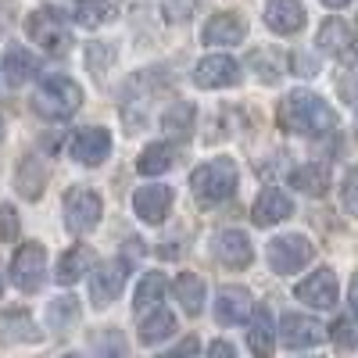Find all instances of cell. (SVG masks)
<instances>
[{"instance_id": "6da1fadb", "label": "cell", "mask_w": 358, "mask_h": 358, "mask_svg": "<svg viewBox=\"0 0 358 358\" xmlns=\"http://www.w3.org/2000/svg\"><path fill=\"white\" fill-rule=\"evenodd\" d=\"M280 122L290 133H301V136H326V133L337 129V111L319 94L294 90V94H287V101L280 104Z\"/></svg>"}, {"instance_id": "7a4b0ae2", "label": "cell", "mask_w": 358, "mask_h": 358, "mask_svg": "<svg viewBox=\"0 0 358 358\" xmlns=\"http://www.w3.org/2000/svg\"><path fill=\"white\" fill-rule=\"evenodd\" d=\"M79 104H83V90L69 76H47L36 90V101H33V108L47 118H69L79 111Z\"/></svg>"}, {"instance_id": "3957f363", "label": "cell", "mask_w": 358, "mask_h": 358, "mask_svg": "<svg viewBox=\"0 0 358 358\" xmlns=\"http://www.w3.org/2000/svg\"><path fill=\"white\" fill-rule=\"evenodd\" d=\"M190 190L201 201H226L236 190V165L229 158H215V162H204L190 172Z\"/></svg>"}, {"instance_id": "277c9868", "label": "cell", "mask_w": 358, "mask_h": 358, "mask_svg": "<svg viewBox=\"0 0 358 358\" xmlns=\"http://www.w3.org/2000/svg\"><path fill=\"white\" fill-rule=\"evenodd\" d=\"M25 33H29L33 43H40L47 54H65L69 50V25H65L62 11H54V8H40V11L29 15Z\"/></svg>"}, {"instance_id": "5b68a950", "label": "cell", "mask_w": 358, "mask_h": 358, "mask_svg": "<svg viewBox=\"0 0 358 358\" xmlns=\"http://www.w3.org/2000/svg\"><path fill=\"white\" fill-rule=\"evenodd\" d=\"M312 255H315L312 241L308 236H297V233L276 236V241L268 244V265H273V273H280V276H290L297 268H305L312 262Z\"/></svg>"}, {"instance_id": "8992f818", "label": "cell", "mask_w": 358, "mask_h": 358, "mask_svg": "<svg viewBox=\"0 0 358 358\" xmlns=\"http://www.w3.org/2000/svg\"><path fill=\"white\" fill-rule=\"evenodd\" d=\"M104 215V201L94 194V190H86V187H72L65 194V222L72 233H90V229H97Z\"/></svg>"}, {"instance_id": "52a82bcc", "label": "cell", "mask_w": 358, "mask_h": 358, "mask_svg": "<svg viewBox=\"0 0 358 358\" xmlns=\"http://www.w3.org/2000/svg\"><path fill=\"white\" fill-rule=\"evenodd\" d=\"M43 276H47V251L43 244H22L11 258V280L18 290L33 294L43 287Z\"/></svg>"}, {"instance_id": "ba28073f", "label": "cell", "mask_w": 358, "mask_h": 358, "mask_svg": "<svg viewBox=\"0 0 358 358\" xmlns=\"http://www.w3.org/2000/svg\"><path fill=\"white\" fill-rule=\"evenodd\" d=\"M126 280H129V262L126 258H111V262H104L97 273H94V280H90V297H94V305H111L118 294H122V287H126Z\"/></svg>"}, {"instance_id": "9c48e42d", "label": "cell", "mask_w": 358, "mask_h": 358, "mask_svg": "<svg viewBox=\"0 0 358 358\" xmlns=\"http://www.w3.org/2000/svg\"><path fill=\"white\" fill-rule=\"evenodd\" d=\"M236 79H241V65H236L229 54H212V57H204V62H197V69H194V83L201 90L236 86Z\"/></svg>"}, {"instance_id": "30bf717a", "label": "cell", "mask_w": 358, "mask_h": 358, "mask_svg": "<svg viewBox=\"0 0 358 358\" xmlns=\"http://www.w3.org/2000/svg\"><path fill=\"white\" fill-rule=\"evenodd\" d=\"M297 301H305L312 308H334L337 305V276H334V268H315V273L308 280L297 283Z\"/></svg>"}, {"instance_id": "8fae6325", "label": "cell", "mask_w": 358, "mask_h": 358, "mask_svg": "<svg viewBox=\"0 0 358 358\" xmlns=\"http://www.w3.org/2000/svg\"><path fill=\"white\" fill-rule=\"evenodd\" d=\"M322 337H326V330L308 315H283L280 319V341L294 351L315 348V344H322Z\"/></svg>"}, {"instance_id": "7c38bea8", "label": "cell", "mask_w": 358, "mask_h": 358, "mask_svg": "<svg viewBox=\"0 0 358 358\" xmlns=\"http://www.w3.org/2000/svg\"><path fill=\"white\" fill-rule=\"evenodd\" d=\"M255 312V297L244 287H222L215 297V319L222 326H236V322H248Z\"/></svg>"}, {"instance_id": "4fadbf2b", "label": "cell", "mask_w": 358, "mask_h": 358, "mask_svg": "<svg viewBox=\"0 0 358 358\" xmlns=\"http://www.w3.org/2000/svg\"><path fill=\"white\" fill-rule=\"evenodd\" d=\"M251 215H255L258 226H276V222H283V219L294 215V201H290L280 187H265V190L258 194L255 208H251Z\"/></svg>"}, {"instance_id": "5bb4252c", "label": "cell", "mask_w": 358, "mask_h": 358, "mask_svg": "<svg viewBox=\"0 0 358 358\" xmlns=\"http://www.w3.org/2000/svg\"><path fill=\"white\" fill-rule=\"evenodd\" d=\"M111 151V136L97 126H90V129H79L72 136V158L83 162V165H101Z\"/></svg>"}, {"instance_id": "9a60e30c", "label": "cell", "mask_w": 358, "mask_h": 358, "mask_svg": "<svg viewBox=\"0 0 358 358\" xmlns=\"http://www.w3.org/2000/svg\"><path fill=\"white\" fill-rule=\"evenodd\" d=\"M215 258H219L222 265H229V268L251 265L255 251H251L248 233H241V229H222V233L215 236Z\"/></svg>"}, {"instance_id": "2e32d148", "label": "cell", "mask_w": 358, "mask_h": 358, "mask_svg": "<svg viewBox=\"0 0 358 358\" xmlns=\"http://www.w3.org/2000/svg\"><path fill=\"white\" fill-rule=\"evenodd\" d=\"M265 25L273 29V33H280V36L297 33V29L305 25V8H301V0H268V8H265Z\"/></svg>"}, {"instance_id": "e0dca14e", "label": "cell", "mask_w": 358, "mask_h": 358, "mask_svg": "<svg viewBox=\"0 0 358 358\" xmlns=\"http://www.w3.org/2000/svg\"><path fill=\"white\" fill-rule=\"evenodd\" d=\"M172 208V190L169 187H140L133 194V212L143 222H162Z\"/></svg>"}, {"instance_id": "ac0fdd59", "label": "cell", "mask_w": 358, "mask_h": 358, "mask_svg": "<svg viewBox=\"0 0 358 358\" xmlns=\"http://www.w3.org/2000/svg\"><path fill=\"white\" fill-rule=\"evenodd\" d=\"M22 341H25V344L40 341V330H36L33 315L18 312V308L0 312V344H22Z\"/></svg>"}, {"instance_id": "d6986e66", "label": "cell", "mask_w": 358, "mask_h": 358, "mask_svg": "<svg viewBox=\"0 0 358 358\" xmlns=\"http://www.w3.org/2000/svg\"><path fill=\"white\" fill-rule=\"evenodd\" d=\"M241 40H244V22L233 11L212 15V22L204 25V43H212V47H233Z\"/></svg>"}, {"instance_id": "ffe728a7", "label": "cell", "mask_w": 358, "mask_h": 358, "mask_svg": "<svg viewBox=\"0 0 358 358\" xmlns=\"http://www.w3.org/2000/svg\"><path fill=\"white\" fill-rule=\"evenodd\" d=\"M248 348L255 358H273V348H276V326H273V315L268 308H255V322L248 330Z\"/></svg>"}, {"instance_id": "44dd1931", "label": "cell", "mask_w": 358, "mask_h": 358, "mask_svg": "<svg viewBox=\"0 0 358 358\" xmlns=\"http://www.w3.org/2000/svg\"><path fill=\"white\" fill-rule=\"evenodd\" d=\"M319 50L322 54H330V57H348L351 54V43H355V36H351V29H348V22H341V18H330L322 29H319Z\"/></svg>"}, {"instance_id": "7402d4cb", "label": "cell", "mask_w": 358, "mask_h": 358, "mask_svg": "<svg viewBox=\"0 0 358 358\" xmlns=\"http://www.w3.org/2000/svg\"><path fill=\"white\" fill-rule=\"evenodd\" d=\"M90 265H94V251H90L86 244H79V248L65 251V255H62V262L54 265V280L69 287V283H76L79 276H86V273H90Z\"/></svg>"}, {"instance_id": "603a6c76", "label": "cell", "mask_w": 358, "mask_h": 358, "mask_svg": "<svg viewBox=\"0 0 358 358\" xmlns=\"http://www.w3.org/2000/svg\"><path fill=\"white\" fill-rule=\"evenodd\" d=\"M290 187H297L308 197H322L326 190H330V169L319 165V162H308V165L290 172Z\"/></svg>"}, {"instance_id": "cb8c5ba5", "label": "cell", "mask_w": 358, "mask_h": 358, "mask_svg": "<svg viewBox=\"0 0 358 358\" xmlns=\"http://www.w3.org/2000/svg\"><path fill=\"white\" fill-rule=\"evenodd\" d=\"M162 129L169 140H187L194 133V104L190 101H176L162 115Z\"/></svg>"}, {"instance_id": "d4e9b609", "label": "cell", "mask_w": 358, "mask_h": 358, "mask_svg": "<svg viewBox=\"0 0 358 358\" xmlns=\"http://www.w3.org/2000/svg\"><path fill=\"white\" fill-rule=\"evenodd\" d=\"M36 72H40V62L29 50H22V47H11L8 50V62H4V79L11 83V86H25V83H33L36 79Z\"/></svg>"}, {"instance_id": "484cf974", "label": "cell", "mask_w": 358, "mask_h": 358, "mask_svg": "<svg viewBox=\"0 0 358 358\" xmlns=\"http://www.w3.org/2000/svg\"><path fill=\"white\" fill-rule=\"evenodd\" d=\"M72 18L83 29H97V25H108L115 18V4H111V0H76Z\"/></svg>"}, {"instance_id": "4316f807", "label": "cell", "mask_w": 358, "mask_h": 358, "mask_svg": "<svg viewBox=\"0 0 358 358\" xmlns=\"http://www.w3.org/2000/svg\"><path fill=\"white\" fill-rule=\"evenodd\" d=\"M176 165V151L169 143H151V147H143V155L136 158V172L140 176H162Z\"/></svg>"}, {"instance_id": "83f0119b", "label": "cell", "mask_w": 358, "mask_h": 358, "mask_svg": "<svg viewBox=\"0 0 358 358\" xmlns=\"http://www.w3.org/2000/svg\"><path fill=\"white\" fill-rule=\"evenodd\" d=\"M176 297H179V305H183V312L197 315L204 308V280L194 276V273H183L176 280Z\"/></svg>"}, {"instance_id": "f1b7e54d", "label": "cell", "mask_w": 358, "mask_h": 358, "mask_svg": "<svg viewBox=\"0 0 358 358\" xmlns=\"http://www.w3.org/2000/svg\"><path fill=\"white\" fill-rule=\"evenodd\" d=\"M172 334H176V315L165 312V308L151 312V315L140 322V341H143V344H158V341H165V337H172Z\"/></svg>"}, {"instance_id": "f546056e", "label": "cell", "mask_w": 358, "mask_h": 358, "mask_svg": "<svg viewBox=\"0 0 358 358\" xmlns=\"http://www.w3.org/2000/svg\"><path fill=\"white\" fill-rule=\"evenodd\" d=\"M162 297H165V276H162V273H147V276L136 283L133 308H136V312H147V308H155Z\"/></svg>"}, {"instance_id": "4dcf8cb0", "label": "cell", "mask_w": 358, "mask_h": 358, "mask_svg": "<svg viewBox=\"0 0 358 358\" xmlns=\"http://www.w3.org/2000/svg\"><path fill=\"white\" fill-rule=\"evenodd\" d=\"M76 319H79V301L76 297H57V301H50V308H47L50 330H69Z\"/></svg>"}, {"instance_id": "1f68e13d", "label": "cell", "mask_w": 358, "mask_h": 358, "mask_svg": "<svg viewBox=\"0 0 358 358\" xmlns=\"http://www.w3.org/2000/svg\"><path fill=\"white\" fill-rule=\"evenodd\" d=\"M330 337H334V344H337V348L355 351V348H358V312L341 315V319L330 326Z\"/></svg>"}, {"instance_id": "d6a6232c", "label": "cell", "mask_w": 358, "mask_h": 358, "mask_svg": "<svg viewBox=\"0 0 358 358\" xmlns=\"http://www.w3.org/2000/svg\"><path fill=\"white\" fill-rule=\"evenodd\" d=\"M18 190H22L25 197H40V190H43V165H40L36 158H29V162L18 169Z\"/></svg>"}, {"instance_id": "836d02e7", "label": "cell", "mask_w": 358, "mask_h": 358, "mask_svg": "<svg viewBox=\"0 0 358 358\" xmlns=\"http://www.w3.org/2000/svg\"><path fill=\"white\" fill-rule=\"evenodd\" d=\"M94 358H126V341L118 330H101L94 337Z\"/></svg>"}, {"instance_id": "e575fe53", "label": "cell", "mask_w": 358, "mask_h": 358, "mask_svg": "<svg viewBox=\"0 0 358 358\" xmlns=\"http://www.w3.org/2000/svg\"><path fill=\"white\" fill-rule=\"evenodd\" d=\"M341 197H344V208L351 215H358V165L344 176V187H341Z\"/></svg>"}, {"instance_id": "d590c367", "label": "cell", "mask_w": 358, "mask_h": 358, "mask_svg": "<svg viewBox=\"0 0 358 358\" xmlns=\"http://www.w3.org/2000/svg\"><path fill=\"white\" fill-rule=\"evenodd\" d=\"M18 236V215L11 204H0V241H15Z\"/></svg>"}, {"instance_id": "8d00e7d4", "label": "cell", "mask_w": 358, "mask_h": 358, "mask_svg": "<svg viewBox=\"0 0 358 358\" xmlns=\"http://www.w3.org/2000/svg\"><path fill=\"white\" fill-rule=\"evenodd\" d=\"M197 351H201V341H197V337H183L172 351H165V355H158V358H197Z\"/></svg>"}, {"instance_id": "74e56055", "label": "cell", "mask_w": 358, "mask_h": 358, "mask_svg": "<svg viewBox=\"0 0 358 358\" xmlns=\"http://www.w3.org/2000/svg\"><path fill=\"white\" fill-rule=\"evenodd\" d=\"M208 358H236V348L229 341H215L212 348H208Z\"/></svg>"}, {"instance_id": "f35d334b", "label": "cell", "mask_w": 358, "mask_h": 358, "mask_svg": "<svg viewBox=\"0 0 358 358\" xmlns=\"http://www.w3.org/2000/svg\"><path fill=\"white\" fill-rule=\"evenodd\" d=\"M351 305H355V312H358V276L351 280Z\"/></svg>"}, {"instance_id": "ab89813d", "label": "cell", "mask_w": 358, "mask_h": 358, "mask_svg": "<svg viewBox=\"0 0 358 358\" xmlns=\"http://www.w3.org/2000/svg\"><path fill=\"white\" fill-rule=\"evenodd\" d=\"M322 4H326V8H348L351 0H322Z\"/></svg>"}, {"instance_id": "60d3db41", "label": "cell", "mask_w": 358, "mask_h": 358, "mask_svg": "<svg viewBox=\"0 0 358 358\" xmlns=\"http://www.w3.org/2000/svg\"><path fill=\"white\" fill-rule=\"evenodd\" d=\"M344 94H355V101H351V104L358 108V90H351V86H344Z\"/></svg>"}, {"instance_id": "b9f144b4", "label": "cell", "mask_w": 358, "mask_h": 358, "mask_svg": "<svg viewBox=\"0 0 358 358\" xmlns=\"http://www.w3.org/2000/svg\"><path fill=\"white\" fill-rule=\"evenodd\" d=\"M0 140H4V118H0Z\"/></svg>"}, {"instance_id": "7bdbcfd3", "label": "cell", "mask_w": 358, "mask_h": 358, "mask_svg": "<svg viewBox=\"0 0 358 358\" xmlns=\"http://www.w3.org/2000/svg\"><path fill=\"white\" fill-rule=\"evenodd\" d=\"M351 65H355V72H358V54H355V57H351Z\"/></svg>"}, {"instance_id": "ee69618b", "label": "cell", "mask_w": 358, "mask_h": 358, "mask_svg": "<svg viewBox=\"0 0 358 358\" xmlns=\"http://www.w3.org/2000/svg\"><path fill=\"white\" fill-rule=\"evenodd\" d=\"M62 358H79V355H62Z\"/></svg>"}]
</instances>
